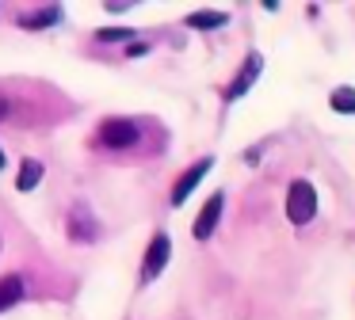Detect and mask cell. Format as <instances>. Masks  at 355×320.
<instances>
[{
    "label": "cell",
    "mask_w": 355,
    "mask_h": 320,
    "mask_svg": "<svg viewBox=\"0 0 355 320\" xmlns=\"http://www.w3.org/2000/svg\"><path fill=\"white\" fill-rule=\"evenodd\" d=\"M260 73H263V53H260V50H252L245 61H241L237 76H233V80L225 84L222 99H225V103H237V99H245L248 91H252V84H256V76H260Z\"/></svg>",
    "instance_id": "3"
},
{
    "label": "cell",
    "mask_w": 355,
    "mask_h": 320,
    "mask_svg": "<svg viewBox=\"0 0 355 320\" xmlns=\"http://www.w3.org/2000/svg\"><path fill=\"white\" fill-rule=\"evenodd\" d=\"M12 111H16V107H12V96H8V91H0V122L12 118Z\"/></svg>",
    "instance_id": "14"
},
{
    "label": "cell",
    "mask_w": 355,
    "mask_h": 320,
    "mask_svg": "<svg viewBox=\"0 0 355 320\" xmlns=\"http://www.w3.org/2000/svg\"><path fill=\"white\" fill-rule=\"evenodd\" d=\"M103 8H107L111 15H123L126 8H134V4H126V0H107V4H103Z\"/></svg>",
    "instance_id": "15"
},
{
    "label": "cell",
    "mask_w": 355,
    "mask_h": 320,
    "mask_svg": "<svg viewBox=\"0 0 355 320\" xmlns=\"http://www.w3.org/2000/svg\"><path fill=\"white\" fill-rule=\"evenodd\" d=\"M149 50V42H130L126 46V53H130V57H138V53H146Z\"/></svg>",
    "instance_id": "16"
},
{
    "label": "cell",
    "mask_w": 355,
    "mask_h": 320,
    "mask_svg": "<svg viewBox=\"0 0 355 320\" xmlns=\"http://www.w3.org/2000/svg\"><path fill=\"white\" fill-rule=\"evenodd\" d=\"M168 256H172V236L153 233V240H149V248H146V259H141V286H149V282L168 267Z\"/></svg>",
    "instance_id": "5"
},
{
    "label": "cell",
    "mask_w": 355,
    "mask_h": 320,
    "mask_svg": "<svg viewBox=\"0 0 355 320\" xmlns=\"http://www.w3.org/2000/svg\"><path fill=\"white\" fill-rule=\"evenodd\" d=\"M141 141V126L138 118H123V114H111V118L100 122L96 130V145L100 149H111V152H126V149H138Z\"/></svg>",
    "instance_id": "1"
},
{
    "label": "cell",
    "mask_w": 355,
    "mask_h": 320,
    "mask_svg": "<svg viewBox=\"0 0 355 320\" xmlns=\"http://www.w3.org/2000/svg\"><path fill=\"white\" fill-rule=\"evenodd\" d=\"M42 175H46V168H42L39 157H24V164H19V175H16V190H35L42 183Z\"/></svg>",
    "instance_id": "11"
},
{
    "label": "cell",
    "mask_w": 355,
    "mask_h": 320,
    "mask_svg": "<svg viewBox=\"0 0 355 320\" xmlns=\"http://www.w3.org/2000/svg\"><path fill=\"white\" fill-rule=\"evenodd\" d=\"M286 217H291V225H309L317 217V187L309 179H291V187H286Z\"/></svg>",
    "instance_id": "2"
},
{
    "label": "cell",
    "mask_w": 355,
    "mask_h": 320,
    "mask_svg": "<svg viewBox=\"0 0 355 320\" xmlns=\"http://www.w3.org/2000/svg\"><path fill=\"white\" fill-rule=\"evenodd\" d=\"M0 251H4V240H0Z\"/></svg>",
    "instance_id": "18"
},
{
    "label": "cell",
    "mask_w": 355,
    "mask_h": 320,
    "mask_svg": "<svg viewBox=\"0 0 355 320\" xmlns=\"http://www.w3.org/2000/svg\"><path fill=\"white\" fill-rule=\"evenodd\" d=\"M329 107L336 114H355V88L352 84H336V88L329 91Z\"/></svg>",
    "instance_id": "12"
},
{
    "label": "cell",
    "mask_w": 355,
    "mask_h": 320,
    "mask_svg": "<svg viewBox=\"0 0 355 320\" xmlns=\"http://www.w3.org/2000/svg\"><path fill=\"white\" fill-rule=\"evenodd\" d=\"M4 164H8V157H4V145H0V172H4Z\"/></svg>",
    "instance_id": "17"
},
{
    "label": "cell",
    "mask_w": 355,
    "mask_h": 320,
    "mask_svg": "<svg viewBox=\"0 0 355 320\" xmlns=\"http://www.w3.org/2000/svg\"><path fill=\"white\" fill-rule=\"evenodd\" d=\"M222 206H225V195H222V190H214V195L202 202L199 217H195V225H191V236H195V240H210V236H214L218 217H222Z\"/></svg>",
    "instance_id": "7"
},
{
    "label": "cell",
    "mask_w": 355,
    "mask_h": 320,
    "mask_svg": "<svg viewBox=\"0 0 355 320\" xmlns=\"http://www.w3.org/2000/svg\"><path fill=\"white\" fill-rule=\"evenodd\" d=\"M24 297H27L24 274H4V278H0V312H8L12 305H19Z\"/></svg>",
    "instance_id": "9"
},
{
    "label": "cell",
    "mask_w": 355,
    "mask_h": 320,
    "mask_svg": "<svg viewBox=\"0 0 355 320\" xmlns=\"http://www.w3.org/2000/svg\"><path fill=\"white\" fill-rule=\"evenodd\" d=\"M134 35H138V30L134 27H100L96 30V42H103V46H111V42H134Z\"/></svg>",
    "instance_id": "13"
},
{
    "label": "cell",
    "mask_w": 355,
    "mask_h": 320,
    "mask_svg": "<svg viewBox=\"0 0 355 320\" xmlns=\"http://www.w3.org/2000/svg\"><path fill=\"white\" fill-rule=\"evenodd\" d=\"M214 168V157H199L195 164H187L184 172L176 175V183H172V195H168V202L172 206H184V198H191V190L199 187L202 179H207V172Z\"/></svg>",
    "instance_id": "4"
},
{
    "label": "cell",
    "mask_w": 355,
    "mask_h": 320,
    "mask_svg": "<svg viewBox=\"0 0 355 320\" xmlns=\"http://www.w3.org/2000/svg\"><path fill=\"white\" fill-rule=\"evenodd\" d=\"M225 23H230V12H214V8L184 15V27H191V30H218V27H225Z\"/></svg>",
    "instance_id": "10"
},
{
    "label": "cell",
    "mask_w": 355,
    "mask_h": 320,
    "mask_svg": "<svg viewBox=\"0 0 355 320\" xmlns=\"http://www.w3.org/2000/svg\"><path fill=\"white\" fill-rule=\"evenodd\" d=\"M62 4H42V8H31V12H19L16 23L24 30H42V27H54V23H62Z\"/></svg>",
    "instance_id": "8"
},
{
    "label": "cell",
    "mask_w": 355,
    "mask_h": 320,
    "mask_svg": "<svg viewBox=\"0 0 355 320\" xmlns=\"http://www.w3.org/2000/svg\"><path fill=\"white\" fill-rule=\"evenodd\" d=\"M65 233L77 244H92V240H100V221H96V213L85 202H77L69 210V217H65Z\"/></svg>",
    "instance_id": "6"
}]
</instances>
